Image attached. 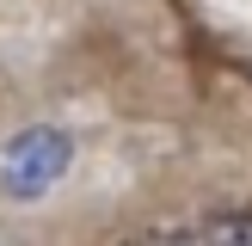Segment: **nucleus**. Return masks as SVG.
Masks as SVG:
<instances>
[{"label":"nucleus","instance_id":"f257e3e1","mask_svg":"<svg viewBox=\"0 0 252 246\" xmlns=\"http://www.w3.org/2000/svg\"><path fill=\"white\" fill-rule=\"evenodd\" d=\"M74 166V142L56 123H31V129L0 142V197L6 203H37L62 184V172Z\"/></svg>","mask_w":252,"mask_h":246},{"label":"nucleus","instance_id":"f03ea898","mask_svg":"<svg viewBox=\"0 0 252 246\" xmlns=\"http://www.w3.org/2000/svg\"><path fill=\"white\" fill-rule=\"evenodd\" d=\"M123 246H252V215L234 209V215H203V221H185V228H154V234H135Z\"/></svg>","mask_w":252,"mask_h":246}]
</instances>
